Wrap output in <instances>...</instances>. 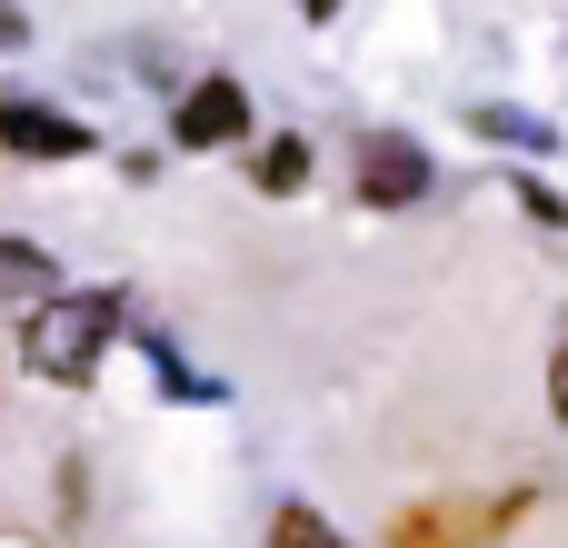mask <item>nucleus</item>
<instances>
[{"mask_svg":"<svg viewBox=\"0 0 568 548\" xmlns=\"http://www.w3.org/2000/svg\"><path fill=\"white\" fill-rule=\"evenodd\" d=\"M120 290H60L50 309H30L20 319V359L50 379V389H90V369H100V349L120 339Z\"/></svg>","mask_w":568,"mask_h":548,"instance_id":"1","label":"nucleus"},{"mask_svg":"<svg viewBox=\"0 0 568 548\" xmlns=\"http://www.w3.org/2000/svg\"><path fill=\"white\" fill-rule=\"evenodd\" d=\"M429 180H439V170H429L419 140H399V130H369V140H359V200H369V210H409V200H429Z\"/></svg>","mask_w":568,"mask_h":548,"instance_id":"2","label":"nucleus"},{"mask_svg":"<svg viewBox=\"0 0 568 548\" xmlns=\"http://www.w3.org/2000/svg\"><path fill=\"white\" fill-rule=\"evenodd\" d=\"M170 140H180V150H230V140H250V90L210 70V80H200V90L180 100V120H170Z\"/></svg>","mask_w":568,"mask_h":548,"instance_id":"3","label":"nucleus"},{"mask_svg":"<svg viewBox=\"0 0 568 548\" xmlns=\"http://www.w3.org/2000/svg\"><path fill=\"white\" fill-rule=\"evenodd\" d=\"M0 150H10V160H80V150H90V130H80L70 110H40V100H0Z\"/></svg>","mask_w":568,"mask_h":548,"instance_id":"4","label":"nucleus"},{"mask_svg":"<svg viewBox=\"0 0 568 548\" xmlns=\"http://www.w3.org/2000/svg\"><path fill=\"white\" fill-rule=\"evenodd\" d=\"M519 509H529V499H499L489 519H469V509H409V519H399L389 539H399V548H469L479 529H509Z\"/></svg>","mask_w":568,"mask_h":548,"instance_id":"5","label":"nucleus"},{"mask_svg":"<svg viewBox=\"0 0 568 548\" xmlns=\"http://www.w3.org/2000/svg\"><path fill=\"white\" fill-rule=\"evenodd\" d=\"M0 300L30 319V309H50L60 300V270H50V250H30V240H0Z\"/></svg>","mask_w":568,"mask_h":548,"instance_id":"6","label":"nucleus"},{"mask_svg":"<svg viewBox=\"0 0 568 548\" xmlns=\"http://www.w3.org/2000/svg\"><path fill=\"white\" fill-rule=\"evenodd\" d=\"M469 130H479V140H499V150H529V160H539V150H559V130H549L539 110H509V100H479V110H469Z\"/></svg>","mask_w":568,"mask_h":548,"instance_id":"7","label":"nucleus"},{"mask_svg":"<svg viewBox=\"0 0 568 548\" xmlns=\"http://www.w3.org/2000/svg\"><path fill=\"white\" fill-rule=\"evenodd\" d=\"M250 180H260L270 200H290V190L310 180V140H260V160H250Z\"/></svg>","mask_w":568,"mask_h":548,"instance_id":"8","label":"nucleus"},{"mask_svg":"<svg viewBox=\"0 0 568 548\" xmlns=\"http://www.w3.org/2000/svg\"><path fill=\"white\" fill-rule=\"evenodd\" d=\"M270 548H349V539H339L320 509H280V519H270Z\"/></svg>","mask_w":568,"mask_h":548,"instance_id":"9","label":"nucleus"},{"mask_svg":"<svg viewBox=\"0 0 568 548\" xmlns=\"http://www.w3.org/2000/svg\"><path fill=\"white\" fill-rule=\"evenodd\" d=\"M519 210H529L539 230H568V200H559V190H539V180H519Z\"/></svg>","mask_w":568,"mask_h":548,"instance_id":"10","label":"nucleus"},{"mask_svg":"<svg viewBox=\"0 0 568 548\" xmlns=\"http://www.w3.org/2000/svg\"><path fill=\"white\" fill-rule=\"evenodd\" d=\"M549 409H559V429H568V329H559V349H549Z\"/></svg>","mask_w":568,"mask_h":548,"instance_id":"11","label":"nucleus"},{"mask_svg":"<svg viewBox=\"0 0 568 548\" xmlns=\"http://www.w3.org/2000/svg\"><path fill=\"white\" fill-rule=\"evenodd\" d=\"M20 40H30V20H20V10L0 0V50H20Z\"/></svg>","mask_w":568,"mask_h":548,"instance_id":"12","label":"nucleus"},{"mask_svg":"<svg viewBox=\"0 0 568 548\" xmlns=\"http://www.w3.org/2000/svg\"><path fill=\"white\" fill-rule=\"evenodd\" d=\"M300 10H310V20H329V10H339V0H300Z\"/></svg>","mask_w":568,"mask_h":548,"instance_id":"13","label":"nucleus"}]
</instances>
